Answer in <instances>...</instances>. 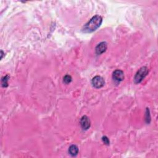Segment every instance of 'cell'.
Returning <instances> with one entry per match:
<instances>
[{"instance_id": "obj_1", "label": "cell", "mask_w": 158, "mask_h": 158, "mask_svg": "<svg viewBox=\"0 0 158 158\" xmlns=\"http://www.w3.org/2000/svg\"><path fill=\"white\" fill-rule=\"evenodd\" d=\"M102 17L99 15H96L93 17L90 21L85 24L84 27V32L86 33H90L95 31L99 27L102 23Z\"/></svg>"}, {"instance_id": "obj_2", "label": "cell", "mask_w": 158, "mask_h": 158, "mask_svg": "<svg viewBox=\"0 0 158 158\" xmlns=\"http://www.w3.org/2000/svg\"><path fill=\"white\" fill-rule=\"evenodd\" d=\"M149 72L148 68L147 67H142L138 71L136 75L134 78V81L135 84H139L142 82V81L148 75Z\"/></svg>"}, {"instance_id": "obj_3", "label": "cell", "mask_w": 158, "mask_h": 158, "mask_svg": "<svg viewBox=\"0 0 158 158\" xmlns=\"http://www.w3.org/2000/svg\"><path fill=\"white\" fill-rule=\"evenodd\" d=\"M93 86L96 88H100L103 87L105 85V80L101 76H95L92 81Z\"/></svg>"}, {"instance_id": "obj_4", "label": "cell", "mask_w": 158, "mask_h": 158, "mask_svg": "<svg viewBox=\"0 0 158 158\" xmlns=\"http://www.w3.org/2000/svg\"><path fill=\"white\" fill-rule=\"evenodd\" d=\"M112 78L114 80L117 82H122L124 79V74L123 72L120 70L115 71L112 74Z\"/></svg>"}, {"instance_id": "obj_5", "label": "cell", "mask_w": 158, "mask_h": 158, "mask_svg": "<svg viewBox=\"0 0 158 158\" xmlns=\"http://www.w3.org/2000/svg\"><path fill=\"white\" fill-rule=\"evenodd\" d=\"M108 48V45L107 43L106 42H101L100 43H99L96 47V53L98 55L103 54V53H105Z\"/></svg>"}, {"instance_id": "obj_6", "label": "cell", "mask_w": 158, "mask_h": 158, "mask_svg": "<svg viewBox=\"0 0 158 158\" xmlns=\"http://www.w3.org/2000/svg\"><path fill=\"white\" fill-rule=\"evenodd\" d=\"M81 126L82 129L84 130H87L90 127V120L87 116H84L81 118Z\"/></svg>"}, {"instance_id": "obj_7", "label": "cell", "mask_w": 158, "mask_h": 158, "mask_svg": "<svg viewBox=\"0 0 158 158\" xmlns=\"http://www.w3.org/2000/svg\"><path fill=\"white\" fill-rule=\"evenodd\" d=\"M69 153L72 156H75L76 155H77L78 153V148L77 147V146L75 144L71 145L69 149Z\"/></svg>"}, {"instance_id": "obj_8", "label": "cell", "mask_w": 158, "mask_h": 158, "mask_svg": "<svg viewBox=\"0 0 158 158\" xmlns=\"http://www.w3.org/2000/svg\"><path fill=\"white\" fill-rule=\"evenodd\" d=\"M9 77V75H6L2 78V85L3 87H7L8 86V81Z\"/></svg>"}, {"instance_id": "obj_9", "label": "cell", "mask_w": 158, "mask_h": 158, "mask_svg": "<svg viewBox=\"0 0 158 158\" xmlns=\"http://www.w3.org/2000/svg\"><path fill=\"white\" fill-rule=\"evenodd\" d=\"M64 82L66 84H69L72 82V77L71 75H66L64 77Z\"/></svg>"}, {"instance_id": "obj_10", "label": "cell", "mask_w": 158, "mask_h": 158, "mask_svg": "<svg viewBox=\"0 0 158 158\" xmlns=\"http://www.w3.org/2000/svg\"><path fill=\"white\" fill-rule=\"evenodd\" d=\"M102 140H103V141L104 142V143L105 144H106V145H109V144L110 142H109V139H108V138L107 137H106V136L103 137L102 138Z\"/></svg>"}, {"instance_id": "obj_11", "label": "cell", "mask_w": 158, "mask_h": 158, "mask_svg": "<svg viewBox=\"0 0 158 158\" xmlns=\"http://www.w3.org/2000/svg\"><path fill=\"white\" fill-rule=\"evenodd\" d=\"M1 53H2V58H3V55L4 54V53H3V51H1Z\"/></svg>"}]
</instances>
